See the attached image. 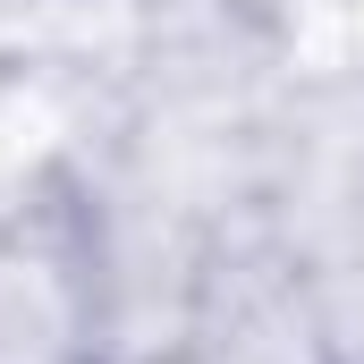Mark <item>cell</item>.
Segmentation results:
<instances>
[{"label": "cell", "mask_w": 364, "mask_h": 364, "mask_svg": "<svg viewBox=\"0 0 364 364\" xmlns=\"http://www.w3.org/2000/svg\"><path fill=\"white\" fill-rule=\"evenodd\" d=\"M229 229L186 195L153 186L144 170L85 153L68 170V263L85 296V356L93 364H178L203 263Z\"/></svg>", "instance_id": "6da1fadb"}, {"label": "cell", "mask_w": 364, "mask_h": 364, "mask_svg": "<svg viewBox=\"0 0 364 364\" xmlns=\"http://www.w3.org/2000/svg\"><path fill=\"white\" fill-rule=\"evenodd\" d=\"M288 255L356 237L364 229V51L339 60H296L272 119V161H263V212Z\"/></svg>", "instance_id": "7a4b0ae2"}, {"label": "cell", "mask_w": 364, "mask_h": 364, "mask_svg": "<svg viewBox=\"0 0 364 364\" xmlns=\"http://www.w3.org/2000/svg\"><path fill=\"white\" fill-rule=\"evenodd\" d=\"M178 364H331L305 263L263 220H246V229H229L212 246Z\"/></svg>", "instance_id": "3957f363"}, {"label": "cell", "mask_w": 364, "mask_h": 364, "mask_svg": "<svg viewBox=\"0 0 364 364\" xmlns=\"http://www.w3.org/2000/svg\"><path fill=\"white\" fill-rule=\"evenodd\" d=\"M296 263H305V288H314V322H322L331 364H364V229L331 237V246H305Z\"/></svg>", "instance_id": "277c9868"}, {"label": "cell", "mask_w": 364, "mask_h": 364, "mask_svg": "<svg viewBox=\"0 0 364 364\" xmlns=\"http://www.w3.org/2000/svg\"><path fill=\"white\" fill-rule=\"evenodd\" d=\"M0 364H77V356H0Z\"/></svg>", "instance_id": "5b68a950"}]
</instances>
